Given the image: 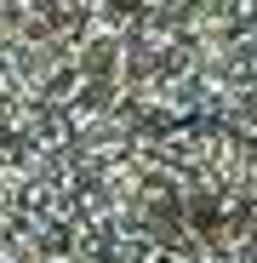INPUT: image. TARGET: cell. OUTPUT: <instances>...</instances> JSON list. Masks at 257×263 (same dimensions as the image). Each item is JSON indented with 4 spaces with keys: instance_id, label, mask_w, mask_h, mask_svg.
<instances>
[{
    "instance_id": "1",
    "label": "cell",
    "mask_w": 257,
    "mask_h": 263,
    "mask_svg": "<svg viewBox=\"0 0 257 263\" xmlns=\"http://www.w3.org/2000/svg\"><path fill=\"white\" fill-rule=\"evenodd\" d=\"M0 263H257L251 0H0Z\"/></svg>"
}]
</instances>
